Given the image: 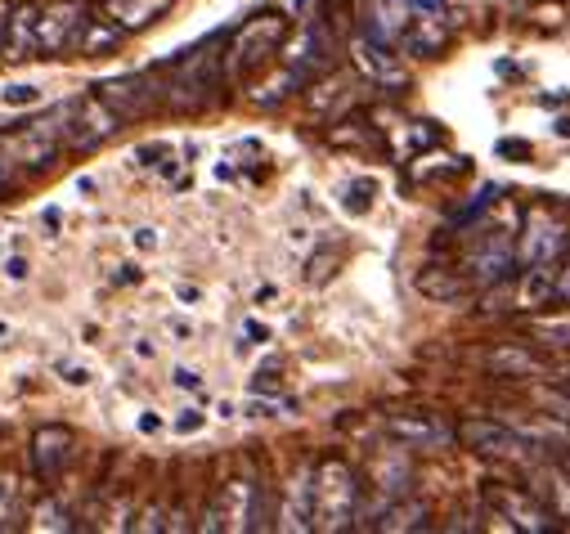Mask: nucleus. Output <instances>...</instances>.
<instances>
[{
    "label": "nucleus",
    "instance_id": "1",
    "mask_svg": "<svg viewBox=\"0 0 570 534\" xmlns=\"http://www.w3.org/2000/svg\"><path fill=\"white\" fill-rule=\"evenodd\" d=\"M225 37H212L194 50H185L176 63L154 68V90H158V108L171 112H203L207 103H216V90L225 86Z\"/></svg>",
    "mask_w": 570,
    "mask_h": 534
},
{
    "label": "nucleus",
    "instance_id": "2",
    "mask_svg": "<svg viewBox=\"0 0 570 534\" xmlns=\"http://www.w3.org/2000/svg\"><path fill=\"white\" fill-rule=\"evenodd\" d=\"M0 158H6L19 176H37V171H50L59 158H63V103L28 117V121H14L0 130Z\"/></svg>",
    "mask_w": 570,
    "mask_h": 534
},
{
    "label": "nucleus",
    "instance_id": "3",
    "mask_svg": "<svg viewBox=\"0 0 570 534\" xmlns=\"http://www.w3.org/2000/svg\"><path fill=\"white\" fill-rule=\"evenodd\" d=\"M283 41H288V14H278V10H261V14H252L247 23H238L234 37H229V46L220 50V59H225V81H247V77H256V72L283 50Z\"/></svg>",
    "mask_w": 570,
    "mask_h": 534
},
{
    "label": "nucleus",
    "instance_id": "4",
    "mask_svg": "<svg viewBox=\"0 0 570 534\" xmlns=\"http://www.w3.org/2000/svg\"><path fill=\"white\" fill-rule=\"evenodd\" d=\"M360 516V476L346 458L315 463V525L320 530H351Z\"/></svg>",
    "mask_w": 570,
    "mask_h": 534
},
{
    "label": "nucleus",
    "instance_id": "5",
    "mask_svg": "<svg viewBox=\"0 0 570 534\" xmlns=\"http://www.w3.org/2000/svg\"><path fill=\"white\" fill-rule=\"evenodd\" d=\"M126 121L99 99V95H81L63 103V149L68 154H95L108 140H117V130Z\"/></svg>",
    "mask_w": 570,
    "mask_h": 534
},
{
    "label": "nucleus",
    "instance_id": "6",
    "mask_svg": "<svg viewBox=\"0 0 570 534\" xmlns=\"http://www.w3.org/2000/svg\"><path fill=\"white\" fill-rule=\"evenodd\" d=\"M512 270H517V234H512V225H494V229L476 234V243L459 260V275L472 288H490V284L508 279Z\"/></svg>",
    "mask_w": 570,
    "mask_h": 534
},
{
    "label": "nucleus",
    "instance_id": "7",
    "mask_svg": "<svg viewBox=\"0 0 570 534\" xmlns=\"http://www.w3.org/2000/svg\"><path fill=\"white\" fill-rule=\"evenodd\" d=\"M454 441L463 449L481 454V458H525V454L539 449L534 436H525V432H517L508 423H494V418H468V423H459L454 427Z\"/></svg>",
    "mask_w": 570,
    "mask_h": 534
},
{
    "label": "nucleus",
    "instance_id": "8",
    "mask_svg": "<svg viewBox=\"0 0 570 534\" xmlns=\"http://www.w3.org/2000/svg\"><path fill=\"white\" fill-rule=\"evenodd\" d=\"M485 507L508 530H521V534H548V530H557V516L530 490H517V485H485Z\"/></svg>",
    "mask_w": 570,
    "mask_h": 534
},
{
    "label": "nucleus",
    "instance_id": "9",
    "mask_svg": "<svg viewBox=\"0 0 570 534\" xmlns=\"http://www.w3.org/2000/svg\"><path fill=\"white\" fill-rule=\"evenodd\" d=\"M351 63L360 68L364 81H373V86H382V90H391V95H400V90L409 86L404 59L391 50V41H382V37H373V32H364V37L351 41Z\"/></svg>",
    "mask_w": 570,
    "mask_h": 534
},
{
    "label": "nucleus",
    "instance_id": "10",
    "mask_svg": "<svg viewBox=\"0 0 570 534\" xmlns=\"http://www.w3.org/2000/svg\"><path fill=\"white\" fill-rule=\"evenodd\" d=\"M81 23H86L81 0H50V6H37V59L77 50Z\"/></svg>",
    "mask_w": 570,
    "mask_h": 534
},
{
    "label": "nucleus",
    "instance_id": "11",
    "mask_svg": "<svg viewBox=\"0 0 570 534\" xmlns=\"http://www.w3.org/2000/svg\"><path fill=\"white\" fill-rule=\"evenodd\" d=\"M95 95L121 117V121H139L158 108V90L149 72H130V77H108L104 86H95Z\"/></svg>",
    "mask_w": 570,
    "mask_h": 534
},
{
    "label": "nucleus",
    "instance_id": "12",
    "mask_svg": "<svg viewBox=\"0 0 570 534\" xmlns=\"http://www.w3.org/2000/svg\"><path fill=\"white\" fill-rule=\"evenodd\" d=\"M566 229L548 211H525V234L517 238V265H552L566 251Z\"/></svg>",
    "mask_w": 570,
    "mask_h": 534
},
{
    "label": "nucleus",
    "instance_id": "13",
    "mask_svg": "<svg viewBox=\"0 0 570 534\" xmlns=\"http://www.w3.org/2000/svg\"><path fill=\"white\" fill-rule=\"evenodd\" d=\"M386 436L404 449H445L454 441V427L441 414H391Z\"/></svg>",
    "mask_w": 570,
    "mask_h": 534
},
{
    "label": "nucleus",
    "instance_id": "14",
    "mask_svg": "<svg viewBox=\"0 0 570 534\" xmlns=\"http://www.w3.org/2000/svg\"><path fill=\"white\" fill-rule=\"evenodd\" d=\"M72 463V432L68 427H37L32 432V476L41 485H55L63 476V467Z\"/></svg>",
    "mask_w": 570,
    "mask_h": 534
},
{
    "label": "nucleus",
    "instance_id": "15",
    "mask_svg": "<svg viewBox=\"0 0 570 534\" xmlns=\"http://www.w3.org/2000/svg\"><path fill=\"white\" fill-rule=\"evenodd\" d=\"M261 485L252 476H234L216 490V507H220V530H252L256 521V503H261Z\"/></svg>",
    "mask_w": 570,
    "mask_h": 534
},
{
    "label": "nucleus",
    "instance_id": "16",
    "mask_svg": "<svg viewBox=\"0 0 570 534\" xmlns=\"http://www.w3.org/2000/svg\"><path fill=\"white\" fill-rule=\"evenodd\" d=\"M368 476H373V490H377L382 507H386L391 498H404V494L413 490V467H409V449L391 441V445H386V449H382V454L373 458Z\"/></svg>",
    "mask_w": 570,
    "mask_h": 534
},
{
    "label": "nucleus",
    "instance_id": "17",
    "mask_svg": "<svg viewBox=\"0 0 570 534\" xmlns=\"http://www.w3.org/2000/svg\"><path fill=\"white\" fill-rule=\"evenodd\" d=\"M481 368H485L490 377L512 382V377H539V373L548 368V359H543V355H534V350H530V346H521V342H499V346L481 350Z\"/></svg>",
    "mask_w": 570,
    "mask_h": 534
},
{
    "label": "nucleus",
    "instance_id": "18",
    "mask_svg": "<svg viewBox=\"0 0 570 534\" xmlns=\"http://www.w3.org/2000/svg\"><path fill=\"white\" fill-rule=\"evenodd\" d=\"M445 46H450V32H445V23H441L436 10H413L409 23L400 28V50H404V55L436 59Z\"/></svg>",
    "mask_w": 570,
    "mask_h": 534
},
{
    "label": "nucleus",
    "instance_id": "19",
    "mask_svg": "<svg viewBox=\"0 0 570 534\" xmlns=\"http://www.w3.org/2000/svg\"><path fill=\"white\" fill-rule=\"evenodd\" d=\"M37 59V6H14L6 37H0V63H28Z\"/></svg>",
    "mask_w": 570,
    "mask_h": 534
},
{
    "label": "nucleus",
    "instance_id": "20",
    "mask_svg": "<svg viewBox=\"0 0 570 534\" xmlns=\"http://www.w3.org/2000/svg\"><path fill=\"white\" fill-rule=\"evenodd\" d=\"M167 10H171V0H99V14L112 19L121 32L149 28V23H158Z\"/></svg>",
    "mask_w": 570,
    "mask_h": 534
},
{
    "label": "nucleus",
    "instance_id": "21",
    "mask_svg": "<svg viewBox=\"0 0 570 534\" xmlns=\"http://www.w3.org/2000/svg\"><path fill=\"white\" fill-rule=\"evenodd\" d=\"M288 530H315V467H302L288 485V507H283Z\"/></svg>",
    "mask_w": 570,
    "mask_h": 534
},
{
    "label": "nucleus",
    "instance_id": "22",
    "mask_svg": "<svg viewBox=\"0 0 570 534\" xmlns=\"http://www.w3.org/2000/svg\"><path fill=\"white\" fill-rule=\"evenodd\" d=\"M373 530H391V534H400V530H426L432 525V507H426L422 498H391L373 521H368Z\"/></svg>",
    "mask_w": 570,
    "mask_h": 534
},
{
    "label": "nucleus",
    "instance_id": "23",
    "mask_svg": "<svg viewBox=\"0 0 570 534\" xmlns=\"http://www.w3.org/2000/svg\"><path fill=\"white\" fill-rule=\"evenodd\" d=\"M417 293L426 301H463L472 293V284L459 275V270H441V265H426L417 270Z\"/></svg>",
    "mask_w": 570,
    "mask_h": 534
},
{
    "label": "nucleus",
    "instance_id": "24",
    "mask_svg": "<svg viewBox=\"0 0 570 534\" xmlns=\"http://www.w3.org/2000/svg\"><path fill=\"white\" fill-rule=\"evenodd\" d=\"M539 481H543V490L534 494L557 521H570V472L561 467V463H548L543 472H539Z\"/></svg>",
    "mask_w": 570,
    "mask_h": 534
},
{
    "label": "nucleus",
    "instance_id": "25",
    "mask_svg": "<svg viewBox=\"0 0 570 534\" xmlns=\"http://www.w3.org/2000/svg\"><path fill=\"white\" fill-rule=\"evenodd\" d=\"M126 41V32L112 23V19H104V14H95V19H86L81 23V32H77V50L81 55H108V50H117Z\"/></svg>",
    "mask_w": 570,
    "mask_h": 534
},
{
    "label": "nucleus",
    "instance_id": "26",
    "mask_svg": "<svg viewBox=\"0 0 570 534\" xmlns=\"http://www.w3.org/2000/svg\"><path fill=\"white\" fill-rule=\"evenodd\" d=\"M32 530H41V534H63V530H77V521H72L68 507H59V498H41L37 512H32Z\"/></svg>",
    "mask_w": 570,
    "mask_h": 534
},
{
    "label": "nucleus",
    "instance_id": "27",
    "mask_svg": "<svg viewBox=\"0 0 570 534\" xmlns=\"http://www.w3.org/2000/svg\"><path fill=\"white\" fill-rule=\"evenodd\" d=\"M373 194H377V185H373V180H355V185H346L342 207H346L351 216H364V211L373 207Z\"/></svg>",
    "mask_w": 570,
    "mask_h": 534
},
{
    "label": "nucleus",
    "instance_id": "28",
    "mask_svg": "<svg viewBox=\"0 0 570 534\" xmlns=\"http://www.w3.org/2000/svg\"><path fill=\"white\" fill-rule=\"evenodd\" d=\"M23 521L19 512V485L14 481H0V530H14Z\"/></svg>",
    "mask_w": 570,
    "mask_h": 534
},
{
    "label": "nucleus",
    "instance_id": "29",
    "mask_svg": "<svg viewBox=\"0 0 570 534\" xmlns=\"http://www.w3.org/2000/svg\"><path fill=\"white\" fill-rule=\"evenodd\" d=\"M530 333L543 337L548 346H570V319H539Z\"/></svg>",
    "mask_w": 570,
    "mask_h": 534
},
{
    "label": "nucleus",
    "instance_id": "30",
    "mask_svg": "<svg viewBox=\"0 0 570 534\" xmlns=\"http://www.w3.org/2000/svg\"><path fill=\"white\" fill-rule=\"evenodd\" d=\"M130 530H139V534H158V530H167V507H163V503H149L145 512L130 521Z\"/></svg>",
    "mask_w": 570,
    "mask_h": 534
},
{
    "label": "nucleus",
    "instance_id": "31",
    "mask_svg": "<svg viewBox=\"0 0 570 534\" xmlns=\"http://www.w3.org/2000/svg\"><path fill=\"white\" fill-rule=\"evenodd\" d=\"M552 301L557 306H570V256L552 260Z\"/></svg>",
    "mask_w": 570,
    "mask_h": 534
},
{
    "label": "nucleus",
    "instance_id": "32",
    "mask_svg": "<svg viewBox=\"0 0 570 534\" xmlns=\"http://www.w3.org/2000/svg\"><path fill=\"white\" fill-rule=\"evenodd\" d=\"M539 405H543L552 418L570 423V386H566V390H539Z\"/></svg>",
    "mask_w": 570,
    "mask_h": 534
},
{
    "label": "nucleus",
    "instance_id": "33",
    "mask_svg": "<svg viewBox=\"0 0 570 534\" xmlns=\"http://www.w3.org/2000/svg\"><path fill=\"white\" fill-rule=\"evenodd\" d=\"M252 390H256V395H278V390H283V377H278V364H269V368H261V373L252 377Z\"/></svg>",
    "mask_w": 570,
    "mask_h": 534
},
{
    "label": "nucleus",
    "instance_id": "34",
    "mask_svg": "<svg viewBox=\"0 0 570 534\" xmlns=\"http://www.w3.org/2000/svg\"><path fill=\"white\" fill-rule=\"evenodd\" d=\"M0 99L14 103V108H28V103H41V90H37V86H10Z\"/></svg>",
    "mask_w": 570,
    "mask_h": 534
},
{
    "label": "nucleus",
    "instance_id": "35",
    "mask_svg": "<svg viewBox=\"0 0 570 534\" xmlns=\"http://www.w3.org/2000/svg\"><path fill=\"white\" fill-rule=\"evenodd\" d=\"M167 154H171L167 145H139V149H135V167H154V162L167 158Z\"/></svg>",
    "mask_w": 570,
    "mask_h": 534
},
{
    "label": "nucleus",
    "instance_id": "36",
    "mask_svg": "<svg viewBox=\"0 0 570 534\" xmlns=\"http://www.w3.org/2000/svg\"><path fill=\"white\" fill-rule=\"evenodd\" d=\"M203 423H207V418H203L198 409H185V414L176 418V432H180V436H194V432H203Z\"/></svg>",
    "mask_w": 570,
    "mask_h": 534
},
{
    "label": "nucleus",
    "instance_id": "37",
    "mask_svg": "<svg viewBox=\"0 0 570 534\" xmlns=\"http://www.w3.org/2000/svg\"><path fill=\"white\" fill-rule=\"evenodd\" d=\"M333 145H364V140H360V136H351V130H333ZM368 145H373V149H382V140L373 136V130H368Z\"/></svg>",
    "mask_w": 570,
    "mask_h": 534
},
{
    "label": "nucleus",
    "instance_id": "38",
    "mask_svg": "<svg viewBox=\"0 0 570 534\" xmlns=\"http://www.w3.org/2000/svg\"><path fill=\"white\" fill-rule=\"evenodd\" d=\"M28 270H32V265H28L23 256H10V265H6V275H10L14 284H23V279H28Z\"/></svg>",
    "mask_w": 570,
    "mask_h": 534
},
{
    "label": "nucleus",
    "instance_id": "39",
    "mask_svg": "<svg viewBox=\"0 0 570 534\" xmlns=\"http://www.w3.org/2000/svg\"><path fill=\"white\" fill-rule=\"evenodd\" d=\"M14 180H19V171H14L6 158H0V198H6V194L14 189Z\"/></svg>",
    "mask_w": 570,
    "mask_h": 534
},
{
    "label": "nucleus",
    "instance_id": "40",
    "mask_svg": "<svg viewBox=\"0 0 570 534\" xmlns=\"http://www.w3.org/2000/svg\"><path fill=\"white\" fill-rule=\"evenodd\" d=\"M176 386H185V390H203V377H198L194 368H176Z\"/></svg>",
    "mask_w": 570,
    "mask_h": 534
},
{
    "label": "nucleus",
    "instance_id": "41",
    "mask_svg": "<svg viewBox=\"0 0 570 534\" xmlns=\"http://www.w3.org/2000/svg\"><path fill=\"white\" fill-rule=\"evenodd\" d=\"M135 247L154 251V247H158V229H135Z\"/></svg>",
    "mask_w": 570,
    "mask_h": 534
},
{
    "label": "nucleus",
    "instance_id": "42",
    "mask_svg": "<svg viewBox=\"0 0 570 534\" xmlns=\"http://www.w3.org/2000/svg\"><path fill=\"white\" fill-rule=\"evenodd\" d=\"M59 373L68 377V386H86V382H90V373H86V368H63V364H59Z\"/></svg>",
    "mask_w": 570,
    "mask_h": 534
},
{
    "label": "nucleus",
    "instance_id": "43",
    "mask_svg": "<svg viewBox=\"0 0 570 534\" xmlns=\"http://www.w3.org/2000/svg\"><path fill=\"white\" fill-rule=\"evenodd\" d=\"M274 409H278V405H265V399H256V405H247V414H252V418H274Z\"/></svg>",
    "mask_w": 570,
    "mask_h": 534
},
{
    "label": "nucleus",
    "instance_id": "44",
    "mask_svg": "<svg viewBox=\"0 0 570 534\" xmlns=\"http://www.w3.org/2000/svg\"><path fill=\"white\" fill-rule=\"evenodd\" d=\"M117 284H139V265H121V275H117Z\"/></svg>",
    "mask_w": 570,
    "mask_h": 534
},
{
    "label": "nucleus",
    "instance_id": "45",
    "mask_svg": "<svg viewBox=\"0 0 570 534\" xmlns=\"http://www.w3.org/2000/svg\"><path fill=\"white\" fill-rule=\"evenodd\" d=\"M548 449H557V454H552V463H561V467L570 472V445H548Z\"/></svg>",
    "mask_w": 570,
    "mask_h": 534
},
{
    "label": "nucleus",
    "instance_id": "46",
    "mask_svg": "<svg viewBox=\"0 0 570 534\" xmlns=\"http://www.w3.org/2000/svg\"><path fill=\"white\" fill-rule=\"evenodd\" d=\"M0 337H6V324H0Z\"/></svg>",
    "mask_w": 570,
    "mask_h": 534
}]
</instances>
